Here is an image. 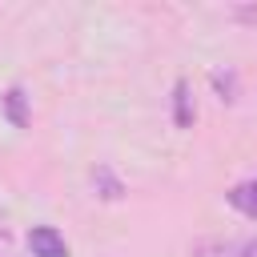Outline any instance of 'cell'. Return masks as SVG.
<instances>
[{
  "label": "cell",
  "instance_id": "7a4b0ae2",
  "mask_svg": "<svg viewBox=\"0 0 257 257\" xmlns=\"http://www.w3.org/2000/svg\"><path fill=\"white\" fill-rule=\"evenodd\" d=\"M28 249H32V257H68V245L52 225H36L28 233Z\"/></svg>",
  "mask_w": 257,
  "mask_h": 257
},
{
  "label": "cell",
  "instance_id": "8992f818",
  "mask_svg": "<svg viewBox=\"0 0 257 257\" xmlns=\"http://www.w3.org/2000/svg\"><path fill=\"white\" fill-rule=\"evenodd\" d=\"M92 181L100 185V197H104V201H120V197H124V185H120L104 165H100V169H92Z\"/></svg>",
  "mask_w": 257,
  "mask_h": 257
},
{
  "label": "cell",
  "instance_id": "6da1fadb",
  "mask_svg": "<svg viewBox=\"0 0 257 257\" xmlns=\"http://www.w3.org/2000/svg\"><path fill=\"white\" fill-rule=\"evenodd\" d=\"M193 257H257V237H209L193 241Z\"/></svg>",
  "mask_w": 257,
  "mask_h": 257
},
{
  "label": "cell",
  "instance_id": "3957f363",
  "mask_svg": "<svg viewBox=\"0 0 257 257\" xmlns=\"http://www.w3.org/2000/svg\"><path fill=\"white\" fill-rule=\"evenodd\" d=\"M193 116H197V108H193L189 84L177 80V84H173V124H177V128H193Z\"/></svg>",
  "mask_w": 257,
  "mask_h": 257
},
{
  "label": "cell",
  "instance_id": "5b68a950",
  "mask_svg": "<svg viewBox=\"0 0 257 257\" xmlns=\"http://www.w3.org/2000/svg\"><path fill=\"white\" fill-rule=\"evenodd\" d=\"M4 112H8V120H12L16 128L28 124V112H24V88H20V84H12V88L4 92Z\"/></svg>",
  "mask_w": 257,
  "mask_h": 257
},
{
  "label": "cell",
  "instance_id": "52a82bcc",
  "mask_svg": "<svg viewBox=\"0 0 257 257\" xmlns=\"http://www.w3.org/2000/svg\"><path fill=\"white\" fill-rule=\"evenodd\" d=\"M213 84H217V88L225 92L221 100H233V76H225V72H213Z\"/></svg>",
  "mask_w": 257,
  "mask_h": 257
},
{
  "label": "cell",
  "instance_id": "277c9868",
  "mask_svg": "<svg viewBox=\"0 0 257 257\" xmlns=\"http://www.w3.org/2000/svg\"><path fill=\"white\" fill-rule=\"evenodd\" d=\"M225 201H229L237 213H245V217L257 221V181H241V185H233V189L225 193Z\"/></svg>",
  "mask_w": 257,
  "mask_h": 257
}]
</instances>
